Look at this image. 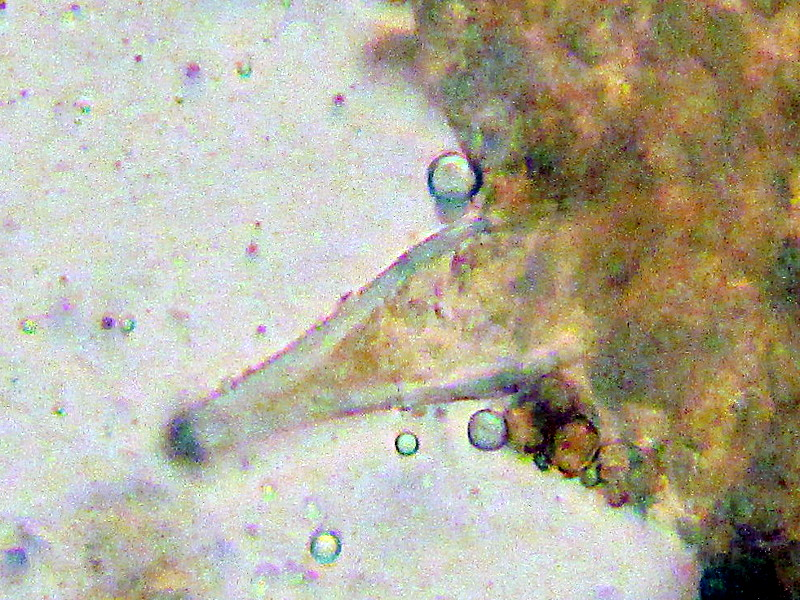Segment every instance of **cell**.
<instances>
[{
  "mask_svg": "<svg viewBox=\"0 0 800 600\" xmlns=\"http://www.w3.org/2000/svg\"><path fill=\"white\" fill-rule=\"evenodd\" d=\"M432 188L446 199L468 197L475 189L476 178L470 166L462 159L440 163L431 177Z\"/></svg>",
  "mask_w": 800,
  "mask_h": 600,
  "instance_id": "obj_1",
  "label": "cell"
}]
</instances>
